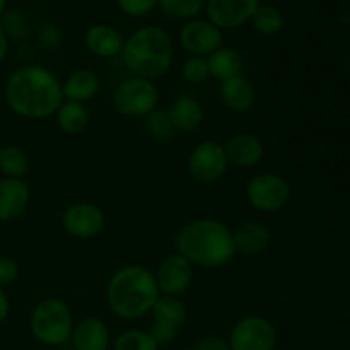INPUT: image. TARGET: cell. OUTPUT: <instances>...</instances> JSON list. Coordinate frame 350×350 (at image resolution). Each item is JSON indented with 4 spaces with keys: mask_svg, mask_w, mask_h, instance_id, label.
I'll return each instance as SVG.
<instances>
[{
    "mask_svg": "<svg viewBox=\"0 0 350 350\" xmlns=\"http://www.w3.org/2000/svg\"><path fill=\"white\" fill-rule=\"evenodd\" d=\"M5 101L17 116L26 120H46L55 116L65 101L62 81L41 65H24L9 75Z\"/></svg>",
    "mask_w": 350,
    "mask_h": 350,
    "instance_id": "1",
    "label": "cell"
},
{
    "mask_svg": "<svg viewBox=\"0 0 350 350\" xmlns=\"http://www.w3.org/2000/svg\"><path fill=\"white\" fill-rule=\"evenodd\" d=\"M174 252L193 267L205 270L222 269L236 256L232 229L214 217H197L178 229Z\"/></svg>",
    "mask_w": 350,
    "mask_h": 350,
    "instance_id": "2",
    "label": "cell"
},
{
    "mask_svg": "<svg viewBox=\"0 0 350 350\" xmlns=\"http://www.w3.org/2000/svg\"><path fill=\"white\" fill-rule=\"evenodd\" d=\"M161 293L156 277L144 265L120 267L106 284V303L111 313L120 320H142L150 313Z\"/></svg>",
    "mask_w": 350,
    "mask_h": 350,
    "instance_id": "3",
    "label": "cell"
},
{
    "mask_svg": "<svg viewBox=\"0 0 350 350\" xmlns=\"http://www.w3.org/2000/svg\"><path fill=\"white\" fill-rule=\"evenodd\" d=\"M120 57L132 75L156 81L173 67L174 41L164 27L147 24L126 38Z\"/></svg>",
    "mask_w": 350,
    "mask_h": 350,
    "instance_id": "4",
    "label": "cell"
},
{
    "mask_svg": "<svg viewBox=\"0 0 350 350\" xmlns=\"http://www.w3.org/2000/svg\"><path fill=\"white\" fill-rule=\"evenodd\" d=\"M74 325V313L60 297H44L31 311V335L46 347H62L68 344Z\"/></svg>",
    "mask_w": 350,
    "mask_h": 350,
    "instance_id": "5",
    "label": "cell"
},
{
    "mask_svg": "<svg viewBox=\"0 0 350 350\" xmlns=\"http://www.w3.org/2000/svg\"><path fill=\"white\" fill-rule=\"evenodd\" d=\"M111 105L125 118H146L159 108V89L154 81L130 75L115 88Z\"/></svg>",
    "mask_w": 350,
    "mask_h": 350,
    "instance_id": "6",
    "label": "cell"
},
{
    "mask_svg": "<svg viewBox=\"0 0 350 350\" xmlns=\"http://www.w3.org/2000/svg\"><path fill=\"white\" fill-rule=\"evenodd\" d=\"M245 195L252 208L262 214H275L289 204L291 187L284 176L265 171L248 181Z\"/></svg>",
    "mask_w": 350,
    "mask_h": 350,
    "instance_id": "7",
    "label": "cell"
},
{
    "mask_svg": "<svg viewBox=\"0 0 350 350\" xmlns=\"http://www.w3.org/2000/svg\"><path fill=\"white\" fill-rule=\"evenodd\" d=\"M228 344L231 350H275L277 328L262 314H246L232 325Z\"/></svg>",
    "mask_w": 350,
    "mask_h": 350,
    "instance_id": "8",
    "label": "cell"
},
{
    "mask_svg": "<svg viewBox=\"0 0 350 350\" xmlns=\"http://www.w3.org/2000/svg\"><path fill=\"white\" fill-rule=\"evenodd\" d=\"M229 167L224 144L217 140H202L191 149L187 159V170L191 180L200 185H211L221 180Z\"/></svg>",
    "mask_w": 350,
    "mask_h": 350,
    "instance_id": "9",
    "label": "cell"
},
{
    "mask_svg": "<svg viewBox=\"0 0 350 350\" xmlns=\"http://www.w3.org/2000/svg\"><path fill=\"white\" fill-rule=\"evenodd\" d=\"M60 224L65 234L74 239L88 241L98 238L105 231L106 214L99 205L92 202H74L62 212Z\"/></svg>",
    "mask_w": 350,
    "mask_h": 350,
    "instance_id": "10",
    "label": "cell"
},
{
    "mask_svg": "<svg viewBox=\"0 0 350 350\" xmlns=\"http://www.w3.org/2000/svg\"><path fill=\"white\" fill-rule=\"evenodd\" d=\"M149 314L152 317V327L149 334L159 347L176 340L178 332L188 320V310L185 303L180 297L173 296H159Z\"/></svg>",
    "mask_w": 350,
    "mask_h": 350,
    "instance_id": "11",
    "label": "cell"
},
{
    "mask_svg": "<svg viewBox=\"0 0 350 350\" xmlns=\"http://www.w3.org/2000/svg\"><path fill=\"white\" fill-rule=\"evenodd\" d=\"M181 48L191 57H205L214 53L222 46L224 34L208 19H190L183 23L178 33Z\"/></svg>",
    "mask_w": 350,
    "mask_h": 350,
    "instance_id": "12",
    "label": "cell"
},
{
    "mask_svg": "<svg viewBox=\"0 0 350 350\" xmlns=\"http://www.w3.org/2000/svg\"><path fill=\"white\" fill-rule=\"evenodd\" d=\"M193 269L195 267L176 252L161 260L154 272L161 296L181 297L188 293L193 282Z\"/></svg>",
    "mask_w": 350,
    "mask_h": 350,
    "instance_id": "13",
    "label": "cell"
},
{
    "mask_svg": "<svg viewBox=\"0 0 350 350\" xmlns=\"http://www.w3.org/2000/svg\"><path fill=\"white\" fill-rule=\"evenodd\" d=\"M262 0H205V14L221 31L238 29L250 23Z\"/></svg>",
    "mask_w": 350,
    "mask_h": 350,
    "instance_id": "14",
    "label": "cell"
},
{
    "mask_svg": "<svg viewBox=\"0 0 350 350\" xmlns=\"http://www.w3.org/2000/svg\"><path fill=\"white\" fill-rule=\"evenodd\" d=\"M31 202V187L24 178L0 180V221L12 222L23 217Z\"/></svg>",
    "mask_w": 350,
    "mask_h": 350,
    "instance_id": "15",
    "label": "cell"
},
{
    "mask_svg": "<svg viewBox=\"0 0 350 350\" xmlns=\"http://www.w3.org/2000/svg\"><path fill=\"white\" fill-rule=\"evenodd\" d=\"M229 164L243 170H252L258 166L265 154L263 142L250 132H238L229 137L224 144Z\"/></svg>",
    "mask_w": 350,
    "mask_h": 350,
    "instance_id": "16",
    "label": "cell"
},
{
    "mask_svg": "<svg viewBox=\"0 0 350 350\" xmlns=\"http://www.w3.org/2000/svg\"><path fill=\"white\" fill-rule=\"evenodd\" d=\"M109 327L96 317H85L74 325L70 344L74 350H109L111 347Z\"/></svg>",
    "mask_w": 350,
    "mask_h": 350,
    "instance_id": "17",
    "label": "cell"
},
{
    "mask_svg": "<svg viewBox=\"0 0 350 350\" xmlns=\"http://www.w3.org/2000/svg\"><path fill=\"white\" fill-rule=\"evenodd\" d=\"M125 38L111 24H92L84 33V46L98 58H116L122 55Z\"/></svg>",
    "mask_w": 350,
    "mask_h": 350,
    "instance_id": "18",
    "label": "cell"
},
{
    "mask_svg": "<svg viewBox=\"0 0 350 350\" xmlns=\"http://www.w3.org/2000/svg\"><path fill=\"white\" fill-rule=\"evenodd\" d=\"M219 94H221L222 105L229 111L238 113V115L248 113L256 103L255 85L245 74L222 81L219 85Z\"/></svg>",
    "mask_w": 350,
    "mask_h": 350,
    "instance_id": "19",
    "label": "cell"
},
{
    "mask_svg": "<svg viewBox=\"0 0 350 350\" xmlns=\"http://www.w3.org/2000/svg\"><path fill=\"white\" fill-rule=\"evenodd\" d=\"M236 253L245 256H255L269 250L272 245V232L269 226L260 221H246L232 231Z\"/></svg>",
    "mask_w": 350,
    "mask_h": 350,
    "instance_id": "20",
    "label": "cell"
},
{
    "mask_svg": "<svg viewBox=\"0 0 350 350\" xmlns=\"http://www.w3.org/2000/svg\"><path fill=\"white\" fill-rule=\"evenodd\" d=\"M62 89H64L65 101L85 105L98 96L101 81H99V75L91 68H77L70 72L65 81H62Z\"/></svg>",
    "mask_w": 350,
    "mask_h": 350,
    "instance_id": "21",
    "label": "cell"
},
{
    "mask_svg": "<svg viewBox=\"0 0 350 350\" xmlns=\"http://www.w3.org/2000/svg\"><path fill=\"white\" fill-rule=\"evenodd\" d=\"M167 113H170L171 123H173L176 133L195 132L202 126L205 116L200 101L191 96H180L178 99H174L167 108Z\"/></svg>",
    "mask_w": 350,
    "mask_h": 350,
    "instance_id": "22",
    "label": "cell"
},
{
    "mask_svg": "<svg viewBox=\"0 0 350 350\" xmlns=\"http://www.w3.org/2000/svg\"><path fill=\"white\" fill-rule=\"evenodd\" d=\"M57 125L65 135H79L91 123V113L88 106L75 101H64L55 113Z\"/></svg>",
    "mask_w": 350,
    "mask_h": 350,
    "instance_id": "23",
    "label": "cell"
},
{
    "mask_svg": "<svg viewBox=\"0 0 350 350\" xmlns=\"http://www.w3.org/2000/svg\"><path fill=\"white\" fill-rule=\"evenodd\" d=\"M211 77L219 82L228 81L234 75L243 74V55L232 46H221L207 57Z\"/></svg>",
    "mask_w": 350,
    "mask_h": 350,
    "instance_id": "24",
    "label": "cell"
},
{
    "mask_svg": "<svg viewBox=\"0 0 350 350\" xmlns=\"http://www.w3.org/2000/svg\"><path fill=\"white\" fill-rule=\"evenodd\" d=\"M250 23H252L253 29L262 34V36H275L286 26V17H284V12L277 5L260 3Z\"/></svg>",
    "mask_w": 350,
    "mask_h": 350,
    "instance_id": "25",
    "label": "cell"
},
{
    "mask_svg": "<svg viewBox=\"0 0 350 350\" xmlns=\"http://www.w3.org/2000/svg\"><path fill=\"white\" fill-rule=\"evenodd\" d=\"M29 171V159L19 146L0 147V173L5 178H24Z\"/></svg>",
    "mask_w": 350,
    "mask_h": 350,
    "instance_id": "26",
    "label": "cell"
},
{
    "mask_svg": "<svg viewBox=\"0 0 350 350\" xmlns=\"http://www.w3.org/2000/svg\"><path fill=\"white\" fill-rule=\"evenodd\" d=\"M111 350H159V345L147 330L129 328L113 338Z\"/></svg>",
    "mask_w": 350,
    "mask_h": 350,
    "instance_id": "27",
    "label": "cell"
},
{
    "mask_svg": "<svg viewBox=\"0 0 350 350\" xmlns=\"http://www.w3.org/2000/svg\"><path fill=\"white\" fill-rule=\"evenodd\" d=\"M144 129H146L147 135L157 142H170L176 137V130L171 123L167 109L157 108L152 113H149L144 118Z\"/></svg>",
    "mask_w": 350,
    "mask_h": 350,
    "instance_id": "28",
    "label": "cell"
},
{
    "mask_svg": "<svg viewBox=\"0 0 350 350\" xmlns=\"http://www.w3.org/2000/svg\"><path fill=\"white\" fill-rule=\"evenodd\" d=\"M157 7L164 16L176 21L197 19L205 10V0H157Z\"/></svg>",
    "mask_w": 350,
    "mask_h": 350,
    "instance_id": "29",
    "label": "cell"
},
{
    "mask_svg": "<svg viewBox=\"0 0 350 350\" xmlns=\"http://www.w3.org/2000/svg\"><path fill=\"white\" fill-rule=\"evenodd\" d=\"M181 77L190 84H204L211 79L208 62L205 57H188L181 64Z\"/></svg>",
    "mask_w": 350,
    "mask_h": 350,
    "instance_id": "30",
    "label": "cell"
},
{
    "mask_svg": "<svg viewBox=\"0 0 350 350\" xmlns=\"http://www.w3.org/2000/svg\"><path fill=\"white\" fill-rule=\"evenodd\" d=\"M116 5L125 16L144 17L157 7V0H116Z\"/></svg>",
    "mask_w": 350,
    "mask_h": 350,
    "instance_id": "31",
    "label": "cell"
},
{
    "mask_svg": "<svg viewBox=\"0 0 350 350\" xmlns=\"http://www.w3.org/2000/svg\"><path fill=\"white\" fill-rule=\"evenodd\" d=\"M19 263L9 256H0V287L10 286L19 277Z\"/></svg>",
    "mask_w": 350,
    "mask_h": 350,
    "instance_id": "32",
    "label": "cell"
},
{
    "mask_svg": "<svg viewBox=\"0 0 350 350\" xmlns=\"http://www.w3.org/2000/svg\"><path fill=\"white\" fill-rule=\"evenodd\" d=\"M190 350H231V347L228 344V338L219 337V335H207V337L198 338Z\"/></svg>",
    "mask_w": 350,
    "mask_h": 350,
    "instance_id": "33",
    "label": "cell"
},
{
    "mask_svg": "<svg viewBox=\"0 0 350 350\" xmlns=\"http://www.w3.org/2000/svg\"><path fill=\"white\" fill-rule=\"evenodd\" d=\"M38 38H40V43L43 44L44 48L53 50V48H57L58 44H60L62 33L57 26H53V24H44V26L40 29Z\"/></svg>",
    "mask_w": 350,
    "mask_h": 350,
    "instance_id": "34",
    "label": "cell"
},
{
    "mask_svg": "<svg viewBox=\"0 0 350 350\" xmlns=\"http://www.w3.org/2000/svg\"><path fill=\"white\" fill-rule=\"evenodd\" d=\"M9 313H10L9 297H7V294L3 293V289L0 287V323H3V321L7 320Z\"/></svg>",
    "mask_w": 350,
    "mask_h": 350,
    "instance_id": "35",
    "label": "cell"
},
{
    "mask_svg": "<svg viewBox=\"0 0 350 350\" xmlns=\"http://www.w3.org/2000/svg\"><path fill=\"white\" fill-rule=\"evenodd\" d=\"M7 51H9V36L5 34L3 27L0 26V62L7 57Z\"/></svg>",
    "mask_w": 350,
    "mask_h": 350,
    "instance_id": "36",
    "label": "cell"
},
{
    "mask_svg": "<svg viewBox=\"0 0 350 350\" xmlns=\"http://www.w3.org/2000/svg\"><path fill=\"white\" fill-rule=\"evenodd\" d=\"M5 9H7V0H0V17L3 16Z\"/></svg>",
    "mask_w": 350,
    "mask_h": 350,
    "instance_id": "37",
    "label": "cell"
}]
</instances>
